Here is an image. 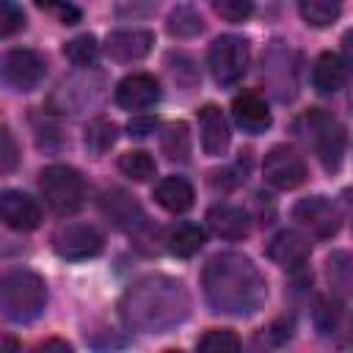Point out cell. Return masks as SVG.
Instances as JSON below:
<instances>
[{
	"mask_svg": "<svg viewBox=\"0 0 353 353\" xmlns=\"http://www.w3.org/2000/svg\"><path fill=\"white\" fill-rule=\"evenodd\" d=\"M292 218L298 221V226H303L312 237L317 240H328L336 234L339 229V210L331 199L325 196H309V199H301L295 207H292Z\"/></svg>",
	"mask_w": 353,
	"mask_h": 353,
	"instance_id": "10",
	"label": "cell"
},
{
	"mask_svg": "<svg viewBox=\"0 0 353 353\" xmlns=\"http://www.w3.org/2000/svg\"><path fill=\"white\" fill-rule=\"evenodd\" d=\"M199 130H201V149L210 157H218L229 149L232 132H229V121L221 113V108L215 105H204L199 110Z\"/></svg>",
	"mask_w": 353,
	"mask_h": 353,
	"instance_id": "15",
	"label": "cell"
},
{
	"mask_svg": "<svg viewBox=\"0 0 353 353\" xmlns=\"http://www.w3.org/2000/svg\"><path fill=\"white\" fill-rule=\"evenodd\" d=\"M342 50H345V55L353 61V28L345 30V36H342Z\"/></svg>",
	"mask_w": 353,
	"mask_h": 353,
	"instance_id": "37",
	"label": "cell"
},
{
	"mask_svg": "<svg viewBox=\"0 0 353 353\" xmlns=\"http://www.w3.org/2000/svg\"><path fill=\"white\" fill-rule=\"evenodd\" d=\"M350 77V63L336 55V52H323L317 61H314V69H312V83L317 88V94H336Z\"/></svg>",
	"mask_w": 353,
	"mask_h": 353,
	"instance_id": "16",
	"label": "cell"
},
{
	"mask_svg": "<svg viewBox=\"0 0 353 353\" xmlns=\"http://www.w3.org/2000/svg\"><path fill=\"white\" fill-rule=\"evenodd\" d=\"M105 248V237L94 223H61L52 232V251L61 259H91Z\"/></svg>",
	"mask_w": 353,
	"mask_h": 353,
	"instance_id": "7",
	"label": "cell"
},
{
	"mask_svg": "<svg viewBox=\"0 0 353 353\" xmlns=\"http://www.w3.org/2000/svg\"><path fill=\"white\" fill-rule=\"evenodd\" d=\"M248 58H251L248 39L234 36V33L218 36V39L210 44V52H207L210 72H212L215 83H221V85L237 83V80L245 74V69H248Z\"/></svg>",
	"mask_w": 353,
	"mask_h": 353,
	"instance_id": "6",
	"label": "cell"
},
{
	"mask_svg": "<svg viewBox=\"0 0 353 353\" xmlns=\"http://www.w3.org/2000/svg\"><path fill=\"white\" fill-rule=\"evenodd\" d=\"M0 143H3V149H0V168L3 171H14L19 154H17V143H14V135H11L8 127L0 130Z\"/></svg>",
	"mask_w": 353,
	"mask_h": 353,
	"instance_id": "34",
	"label": "cell"
},
{
	"mask_svg": "<svg viewBox=\"0 0 353 353\" xmlns=\"http://www.w3.org/2000/svg\"><path fill=\"white\" fill-rule=\"evenodd\" d=\"M33 3H36V8H41L44 14L55 17L61 25H77V22L83 19L80 8H77L74 3H69V0H33Z\"/></svg>",
	"mask_w": 353,
	"mask_h": 353,
	"instance_id": "31",
	"label": "cell"
},
{
	"mask_svg": "<svg viewBox=\"0 0 353 353\" xmlns=\"http://www.w3.org/2000/svg\"><path fill=\"white\" fill-rule=\"evenodd\" d=\"M207 223H210V229H212L218 237H223V240H243V237H248V232H251L248 215H245L240 207L226 204V201L210 207Z\"/></svg>",
	"mask_w": 353,
	"mask_h": 353,
	"instance_id": "17",
	"label": "cell"
},
{
	"mask_svg": "<svg viewBox=\"0 0 353 353\" xmlns=\"http://www.w3.org/2000/svg\"><path fill=\"white\" fill-rule=\"evenodd\" d=\"M295 3H298L303 22L312 28L334 25L339 19V11H342V0H295Z\"/></svg>",
	"mask_w": 353,
	"mask_h": 353,
	"instance_id": "25",
	"label": "cell"
},
{
	"mask_svg": "<svg viewBox=\"0 0 353 353\" xmlns=\"http://www.w3.org/2000/svg\"><path fill=\"white\" fill-rule=\"evenodd\" d=\"M232 116H234V121L245 130V132H265L268 127H270V110H268V105L262 102V97L259 94H254V91H243V94H237L234 97V102H232Z\"/></svg>",
	"mask_w": 353,
	"mask_h": 353,
	"instance_id": "18",
	"label": "cell"
},
{
	"mask_svg": "<svg viewBox=\"0 0 353 353\" xmlns=\"http://www.w3.org/2000/svg\"><path fill=\"white\" fill-rule=\"evenodd\" d=\"M301 130H303L306 143L314 149L320 165L328 174L339 171L342 157H345V127L325 110H309L301 119Z\"/></svg>",
	"mask_w": 353,
	"mask_h": 353,
	"instance_id": "4",
	"label": "cell"
},
{
	"mask_svg": "<svg viewBox=\"0 0 353 353\" xmlns=\"http://www.w3.org/2000/svg\"><path fill=\"white\" fill-rule=\"evenodd\" d=\"M154 44V33L143 30V28H127V30H113L105 39V52L108 58L119 61V63H132L149 55Z\"/></svg>",
	"mask_w": 353,
	"mask_h": 353,
	"instance_id": "12",
	"label": "cell"
},
{
	"mask_svg": "<svg viewBox=\"0 0 353 353\" xmlns=\"http://www.w3.org/2000/svg\"><path fill=\"white\" fill-rule=\"evenodd\" d=\"M52 347H58V350H63V353L72 350V345H69V342H61V339H50V342H41V345H39V350H52Z\"/></svg>",
	"mask_w": 353,
	"mask_h": 353,
	"instance_id": "36",
	"label": "cell"
},
{
	"mask_svg": "<svg viewBox=\"0 0 353 353\" xmlns=\"http://www.w3.org/2000/svg\"><path fill=\"white\" fill-rule=\"evenodd\" d=\"M262 174H265V179L273 188H279V190H295L298 185L306 182V163H303V157L292 146L279 143V146H273L265 154Z\"/></svg>",
	"mask_w": 353,
	"mask_h": 353,
	"instance_id": "8",
	"label": "cell"
},
{
	"mask_svg": "<svg viewBox=\"0 0 353 353\" xmlns=\"http://www.w3.org/2000/svg\"><path fill=\"white\" fill-rule=\"evenodd\" d=\"M196 347L204 353H234L240 350V336L229 328H210L204 336H199Z\"/></svg>",
	"mask_w": 353,
	"mask_h": 353,
	"instance_id": "29",
	"label": "cell"
},
{
	"mask_svg": "<svg viewBox=\"0 0 353 353\" xmlns=\"http://www.w3.org/2000/svg\"><path fill=\"white\" fill-rule=\"evenodd\" d=\"M168 33L176 36V39H193L204 30V19L199 14V8L193 3H179L171 14H168V22H165Z\"/></svg>",
	"mask_w": 353,
	"mask_h": 353,
	"instance_id": "23",
	"label": "cell"
},
{
	"mask_svg": "<svg viewBox=\"0 0 353 353\" xmlns=\"http://www.w3.org/2000/svg\"><path fill=\"white\" fill-rule=\"evenodd\" d=\"M39 190L50 210L58 215H72L85 201V179L72 165H47L39 174Z\"/></svg>",
	"mask_w": 353,
	"mask_h": 353,
	"instance_id": "5",
	"label": "cell"
},
{
	"mask_svg": "<svg viewBox=\"0 0 353 353\" xmlns=\"http://www.w3.org/2000/svg\"><path fill=\"white\" fill-rule=\"evenodd\" d=\"M0 218L14 232H30L41 223V207L33 196L22 190H3L0 196Z\"/></svg>",
	"mask_w": 353,
	"mask_h": 353,
	"instance_id": "11",
	"label": "cell"
},
{
	"mask_svg": "<svg viewBox=\"0 0 353 353\" xmlns=\"http://www.w3.org/2000/svg\"><path fill=\"white\" fill-rule=\"evenodd\" d=\"M119 168H121V174L130 176L132 182H146V179H152L154 171H157L152 154H146V152H141V149L124 152V154L119 157Z\"/></svg>",
	"mask_w": 353,
	"mask_h": 353,
	"instance_id": "27",
	"label": "cell"
},
{
	"mask_svg": "<svg viewBox=\"0 0 353 353\" xmlns=\"http://www.w3.org/2000/svg\"><path fill=\"white\" fill-rule=\"evenodd\" d=\"M47 74L44 55L28 47L8 50L3 55V80L17 91H33Z\"/></svg>",
	"mask_w": 353,
	"mask_h": 353,
	"instance_id": "9",
	"label": "cell"
},
{
	"mask_svg": "<svg viewBox=\"0 0 353 353\" xmlns=\"http://www.w3.org/2000/svg\"><path fill=\"white\" fill-rule=\"evenodd\" d=\"M207 243V234L199 223H190V221H182V223H174L168 232H165V248L168 254L174 256H182V259H190L196 256Z\"/></svg>",
	"mask_w": 353,
	"mask_h": 353,
	"instance_id": "20",
	"label": "cell"
},
{
	"mask_svg": "<svg viewBox=\"0 0 353 353\" xmlns=\"http://www.w3.org/2000/svg\"><path fill=\"white\" fill-rule=\"evenodd\" d=\"M154 201L165 210V212H185L193 204V185L185 176H165L157 182L154 188Z\"/></svg>",
	"mask_w": 353,
	"mask_h": 353,
	"instance_id": "21",
	"label": "cell"
},
{
	"mask_svg": "<svg viewBox=\"0 0 353 353\" xmlns=\"http://www.w3.org/2000/svg\"><path fill=\"white\" fill-rule=\"evenodd\" d=\"M190 312V298L176 279L146 276L127 287L121 298V317L130 328L143 334H163L179 325Z\"/></svg>",
	"mask_w": 353,
	"mask_h": 353,
	"instance_id": "2",
	"label": "cell"
},
{
	"mask_svg": "<svg viewBox=\"0 0 353 353\" xmlns=\"http://www.w3.org/2000/svg\"><path fill=\"white\" fill-rule=\"evenodd\" d=\"M102 210H105V215H108L116 226H121V229H127V232H138V229L146 226L143 210L135 204V199H130V196L121 193V190H108V193L102 196Z\"/></svg>",
	"mask_w": 353,
	"mask_h": 353,
	"instance_id": "19",
	"label": "cell"
},
{
	"mask_svg": "<svg viewBox=\"0 0 353 353\" xmlns=\"http://www.w3.org/2000/svg\"><path fill=\"white\" fill-rule=\"evenodd\" d=\"M157 99H160V85L146 72L127 74L116 85V105L124 110H143V108H152Z\"/></svg>",
	"mask_w": 353,
	"mask_h": 353,
	"instance_id": "13",
	"label": "cell"
},
{
	"mask_svg": "<svg viewBox=\"0 0 353 353\" xmlns=\"http://www.w3.org/2000/svg\"><path fill=\"white\" fill-rule=\"evenodd\" d=\"M339 317H342V306H339V303H334V301H328V298L317 301L314 323H317V328H320L323 334H334V328H336Z\"/></svg>",
	"mask_w": 353,
	"mask_h": 353,
	"instance_id": "33",
	"label": "cell"
},
{
	"mask_svg": "<svg viewBox=\"0 0 353 353\" xmlns=\"http://www.w3.org/2000/svg\"><path fill=\"white\" fill-rule=\"evenodd\" d=\"M154 127H157L154 119H130V124H127L132 138H146L149 132H154Z\"/></svg>",
	"mask_w": 353,
	"mask_h": 353,
	"instance_id": "35",
	"label": "cell"
},
{
	"mask_svg": "<svg viewBox=\"0 0 353 353\" xmlns=\"http://www.w3.org/2000/svg\"><path fill=\"white\" fill-rule=\"evenodd\" d=\"M25 28V14L14 0H0V36L11 39L17 30Z\"/></svg>",
	"mask_w": 353,
	"mask_h": 353,
	"instance_id": "32",
	"label": "cell"
},
{
	"mask_svg": "<svg viewBox=\"0 0 353 353\" xmlns=\"http://www.w3.org/2000/svg\"><path fill=\"white\" fill-rule=\"evenodd\" d=\"M204 298L218 314L248 317L262 309L268 298V284L262 270L243 254L223 251L215 254L201 273Z\"/></svg>",
	"mask_w": 353,
	"mask_h": 353,
	"instance_id": "1",
	"label": "cell"
},
{
	"mask_svg": "<svg viewBox=\"0 0 353 353\" xmlns=\"http://www.w3.org/2000/svg\"><path fill=\"white\" fill-rule=\"evenodd\" d=\"M63 55L74 63V66H94L97 55H99V44L91 33H83V36H74L72 41L63 44Z\"/></svg>",
	"mask_w": 353,
	"mask_h": 353,
	"instance_id": "28",
	"label": "cell"
},
{
	"mask_svg": "<svg viewBox=\"0 0 353 353\" xmlns=\"http://www.w3.org/2000/svg\"><path fill=\"white\" fill-rule=\"evenodd\" d=\"M309 254H312L309 237L301 234V232H295V229H281V232L273 234L270 243H268V256H270L276 265L287 268V270H295V268L306 265Z\"/></svg>",
	"mask_w": 353,
	"mask_h": 353,
	"instance_id": "14",
	"label": "cell"
},
{
	"mask_svg": "<svg viewBox=\"0 0 353 353\" xmlns=\"http://www.w3.org/2000/svg\"><path fill=\"white\" fill-rule=\"evenodd\" d=\"M160 149L168 160L174 163H188L190 160V132L185 121H171L163 135H160Z\"/></svg>",
	"mask_w": 353,
	"mask_h": 353,
	"instance_id": "24",
	"label": "cell"
},
{
	"mask_svg": "<svg viewBox=\"0 0 353 353\" xmlns=\"http://www.w3.org/2000/svg\"><path fill=\"white\" fill-rule=\"evenodd\" d=\"M207 3L226 22H245L254 11V0H207Z\"/></svg>",
	"mask_w": 353,
	"mask_h": 353,
	"instance_id": "30",
	"label": "cell"
},
{
	"mask_svg": "<svg viewBox=\"0 0 353 353\" xmlns=\"http://www.w3.org/2000/svg\"><path fill=\"white\" fill-rule=\"evenodd\" d=\"M325 279L339 295H353V254L334 251L325 259Z\"/></svg>",
	"mask_w": 353,
	"mask_h": 353,
	"instance_id": "22",
	"label": "cell"
},
{
	"mask_svg": "<svg viewBox=\"0 0 353 353\" xmlns=\"http://www.w3.org/2000/svg\"><path fill=\"white\" fill-rule=\"evenodd\" d=\"M83 143L91 154H105L113 143H116V124L108 121V119H91L85 124V132H83Z\"/></svg>",
	"mask_w": 353,
	"mask_h": 353,
	"instance_id": "26",
	"label": "cell"
},
{
	"mask_svg": "<svg viewBox=\"0 0 353 353\" xmlns=\"http://www.w3.org/2000/svg\"><path fill=\"white\" fill-rule=\"evenodd\" d=\"M47 303L44 279L28 268H14L0 281V309L8 323H33Z\"/></svg>",
	"mask_w": 353,
	"mask_h": 353,
	"instance_id": "3",
	"label": "cell"
}]
</instances>
